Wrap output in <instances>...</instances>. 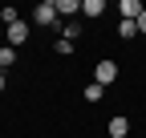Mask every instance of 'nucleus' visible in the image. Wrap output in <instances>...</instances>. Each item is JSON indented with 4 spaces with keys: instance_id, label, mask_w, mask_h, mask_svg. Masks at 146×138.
I'll list each match as a JSON object with an SVG mask.
<instances>
[{
    "instance_id": "1",
    "label": "nucleus",
    "mask_w": 146,
    "mask_h": 138,
    "mask_svg": "<svg viewBox=\"0 0 146 138\" xmlns=\"http://www.w3.org/2000/svg\"><path fill=\"white\" fill-rule=\"evenodd\" d=\"M94 81H98V85H114V81H118V61H110V57L98 61V65H94Z\"/></svg>"
},
{
    "instance_id": "2",
    "label": "nucleus",
    "mask_w": 146,
    "mask_h": 138,
    "mask_svg": "<svg viewBox=\"0 0 146 138\" xmlns=\"http://www.w3.org/2000/svg\"><path fill=\"white\" fill-rule=\"evenodd\" d=\"M33 21H36V25H45V29H49V25H57V4H53V0H41V4L33 8Z\"/></svg>"
},
{
    "instance_id": "3",
    "label": "nucleus",
    "mask_w": 146,
    "mask_h": 138,
    "mask_svg": "<svg viewBox=\"0 0 146 138\" xmlns=\"http://www.w3.org/2000/svg\"><path fill=\"white\" fill-rule=\"evenodd\" d=\"M4 37H8V49H16V45H25V41H29V25H25V21H16V25H8V29H4Z\"/></svg>"
},
{
    "instance_id": "4",
    "label": "nucleus",
    "mask_w": 146,
    "mask_h": 138,
    "mask_svg": "<svg viewBox=\"0 0 146 138\" xmlns=\"http://www.w3.org/2000/svg\"><path fill=\"white\" fill-rule=\"evenodd\" d=\"M118 12H122V21H138V16L146 12V4H142V0H122Z\"/></svg>"
},
{
    "instance_id": "5",
    "label": "nucleus",
    "mask_w": 146,
    "mask_h": 138,
    "mask_svg": "<svg viewBox=\"0 0 146 138\" xmlns=\"http://www.w3.org/2000/svg\"><path fill=\"white\" fill-rule=\"evenodd\" d=\"M130 134V122H126V118L118 114V118H110V138H126Z\"/></svg>"
},
{
    "instance_id": "6",
    "label": "nucleus",
    "mask_w": 146,
    "mask_h": 138,
    "mask_svg": "<svg viewBox=\"0 0 146 138\" xmlns=\"http://www.w3.org/2000/svg\"><path fill=\"white\" fill-rule=\"evenodd\" d=\"M12 65H16V49H8V45H0V73H8Z\"/></svg>"
},
{
    "instance_id": "7",
    "label": "nucleus",
    "mask_w": 146,
    "mask_h": 138,
    "mask_svg": "<svg viewBox=\"0 0 146 138\" xmlns=\"http://www.w3.org/2000/svg\"><path fill=\"white\" fill-rule=\"evenodd\" d=\"M81 12L94 21V16H102V12H106V0H81Z\"/></svg>"
},
{
    "instance_id": "8",
    "label": "nucleus",
    "mask_w": 146,
    "mask_h": 138,
    "mask_svg": "<svg viewBox=\"0 0 146 138\" xmlns=\"http://www.w3.org/2000/svg\"><path fill=\"white\" fill-rule=\"evenodd\" d=\"M81 12V0H57V16H77Z\"/></svg>"
},
{
    "instance_id": "9",
    "label": "nucleus",
    "mask_w": 146,
    "mask_h": 138,
    "mask_svg": "<svg viewBox=\"0 0 146 138\" xmlns=\"http://www.w3.org/2000/svg\"><path fill=\"white\" fill-rule=\"evenodd\" d=\"M106 98V85H98V81H89L85 85V102H89V106H94V102H102Z\"/></svg>"
},
{
    "instance_id": "10",
    "label": "nucleus",
    "mask_w": 146,
    "mask_h": 138,
    "mask_svg": "<svg viewBox=\"0 0 146 138\" xmlns=\"http://www.w3.org/2000/svg\"><path fill=\"white\" fill-rule=\"evenodd\" d=\"M118 37H122V41L138 37V21H122V25H118Z\"/></svg>"
},
{
    "instance_id": "11",
    "label": "nucleus",
    "mask_w": 146,
    "mask_h": 138,
    "mask_svg": "<svg viewBox=\"0 0 146 138\" xmlns=\"http://www.w3.org/2000/svg\"><path fill=\"white\" fill-rule=\"evenodd\" d=\"M0 21H4V25H16V21H21V12L8 4V8H0Z\"/></svg>"
},
{
    "instance_id": "12",
    "label": "nucleus",
    "mask_w": 146,
    "mask_h": 138,
    "mask_svg": "<svg viewBox=\"0 0 146 138\" xmlns=\"http://www.w3.org/2000/svg\"><path fill=\"white\" fill-rule=\"evenodd\" d=\"M77 37H81V25L69 21V25H65V41H77Z\"/></svg>"
},
{
    "instance_id": "13",
    "label": "nucleus",
    "mask_w": 146,
    "mask_h": 138,
    "mask_svg": "<svg viewBox=\"0 0 146 138\" xmlns=\"http://www.w3.org/2000/svg\"><path fill=\"white\" fill-rule=\"evenodd\" d=\"M57 53H61V57H69V53H73V41H65V37H61V41H57Z\"/></svg>"
},
{
    "instance_id": "14",
    "label": "nucleus",
    "mask_w": 146,
    "mask_h": 138,
    "mask_svg": "<svg viewBox=\"0 0 146 138\" xmlns=\"http://www.w3.org/2000/svg\"><path fill=\"white\" fill-rule=\"evenodd\" d=\"M138 33H146V12H142V16H138Z\"/></svg>"
},
{
    "instance_id": "15",
    "label": "nucleus",
    "mask_w": 146,
    "mask_h": 138,
    "mask_svg": "<svg viewBox=\"0 0 146 138\" xmlns=\"http://www.w3.org/2000/svg\"><path fill=\"white\" fill-rule=\"evenodd\" d=\"M0 94H4V73H0Z\"/></svg>"
}]
</instances>
